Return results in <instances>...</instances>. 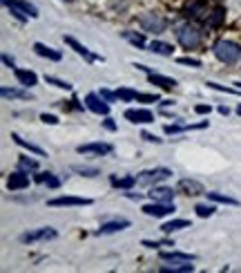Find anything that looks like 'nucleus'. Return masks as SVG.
Wrapping results in <instances>:
<instances>
[{
    "label": "nucleus",
    "mask_w": 241,
    "mask_h": 273,
    "mask_svg": "<svg viewBox=\"0 0 241 273\" xmlns=\"http://www.w3.org/2000/svg\"><path fill=\"white\" fill-rule=\"evenodd\" d=\"M67 3H71V0H67Z\"/></svg>",
    "instance_id": "obj_52"
},
{
    "label": "nucleus",
    "mask_w": 241,
    "mask_h": 273,
    "mask_svg": "<svg viewBox=\"0 0 241 273\" xmlns=\"http://www.w3.org/2000/svg\"><path fill=\"white\" fill-rule=\"evenodd\" d=\"M234 85H237V87H239V90H241V81H237V83H234Z\"/></svg>",
    "instance_id": "obj_51"
},
{
    "label": "nucleus",
    "mask_w": 241,
    "mask_h": 273,
    "mask_svg": "<svg viewBox=\"0 0 241 273\" xmlns=\"http://www.w3.org/2000/svg\"><path fill=\"white\" fill-rule=\"evenodd\" d=\"M101 96L107 101V103H114V101H119V96H116V92H110V90H105V87H101V92H99Z\"/></svg>",
    "instance_id": "obj_41"
},
{
    "label": "nucleus",
    "mask_w": 241,
    "mask_h": 273,
    "mask_svg": "<svg viewBox=\"0 0 241 273\" xmlns=\"http://www.w3.org/2000/svg\"><path fill=\"white\" fill-rule=\"evenodd\" d=\"M74 171H76V173H81L83 177H96V175H101L99 168H87V166H76Z\"/></svg>",
    "instance_id": "obj_39"
},
{
    "label": "nucleus",
    "mask_w": 241,
    "mask_h": 273,
    "mask_svg": "<svg viewBox=\"0 0 241 273\" xmlns=\"http://www.w3.org/2000/svg\"><path fill=\"white\" fill-rule=\"evenodd\" d=\"M136 94H138V92L132 90V87H119V90H116V96H119V101H123V103L136 101Z\"/></svg>",
    "instance_id": "obj_31"
},
{
    "label": "nucleus",
    "mask_w": 241,
    "mask_h": 273,
    "mask_svg": "<svg viewBox=\"0 0 241 273\" xmlns=\"http://www.w3.org/2000/svg\"><path fill=\"white\" fill-rule=\"evenodd\" d=\"M172 171L170 168H152V171H143L138 173V184H143V186H156L158 182H166V179L172 177Z\"/></svg>",
    "instance_id": "obj_4"
},
{
    "label": "nucleus",
    "mask_w": 241,
    "mask_h": 273,
    "mask_svg": "<svg viewBox=\"0 0 241 273\" xmlns=\"http://www.w3.org/2000/svg\"><path fill=\"white\" fill-rule=\"evenodd\" d=\"M177 190L183 195H188V197H197V195H206L208 190L203 188L201 182H197V179H181V182L177 184Z\"/></svg>",
    "instance_id": "obj_11"
},
{
    "label": "nucleus",
    "mask_w": 241,
    "mask_h": 273,
    "mask_svg": "<svg viewBox=\"0 0 241 273\" xmlns=\"http://www.w3.org/2000/svg\"><path fill=\"white\" fill-rule=\"evenodd\" d=\"M34 51H36V54H38V56H43V59L54 61V63H58V61H63V54H60L58 49L49 47V45H45V43H34Z\"/></svg>",
    "instance_id": "obj_17"
},
{
    "label": "nucleus",
    "mask_w": 241,
    "mask_h": 273,
    "mask_svg": "<svg viewBox=\"0 0 241 273\" xmlns=\"http://www.w3.org/2000/svg\"><path fill=\"white\" fill-rule=\"evenodd\" d=\"M206 197L214 204H225V206H239V199L234 197H228V195H221V193H206Z\"/></svg>",
    "instance_id": "obj_26"
},
{
    "label": "nucleus",
    "mask_w": 241,
    "mask_h": 273,
    "mask_svg": "<svg viewBox=\"0 0 241 273\" xmlns=\"http://www.w3.org/2000/svg\"><path fill=\"white\" fill-rule=\"evenodd\" d=\"M136 101H138V103H145V105H150V103H156V101H158V94H145V92H138V94H136Z\"/></svg>",
    "instance_id": "obj_38"
},
{
    "label": "nucleus",
    "mask_w": 241,
    "mask_h": 273,
    "mask_svg": "<svg viewBox=\"0 0 241 273\" xmlns=\"http://www.w3.org/2000/svg\"><path fill=\"white\" fill-rule=\"evenodd\" d=\"M3 63H5V65H7V68H9V70H16V63H14V59H12V56L3 54Z\"/></svg>",
    "instance_id": "obj_47"
},
{
    "label": "nucleus",
    "mask_w": 241,
    "mask_h": 273,
    "mask_svg": "<svg viewBox=\"0 0 241 273\" xmlns=\"http://www.w3.org/2000/svg\"><path fill=\"white\" fill-rule=\"evenodd\" d=\"M141 246H145V249H161V246H174L172 240H161V242H154V240H143Z\"/></svg>",
    "instance_id": "obj_37"
},
{
    "label": "nucleus",
    "mask_w": 241,
    "mask_h": 273,
    "mask_svg": "<svg viewBox=\"0 0 241 273\" xmlns=\"http://www.w3.org/2000/svg\"><path fill=\"white\" fill-rule=\"evenodd\" d=\"M27 186H29V173L14 171V173L7 177V188H9V190H25Z\"/></svg>",
    "instance_id": "obj_14"
},
{
    "label": "nucleus",
    "mask_w": 241,
    "mask_h": 273,
    "mask_svg": "<svg viewBox=\"0 0 241 273\" xmlns=\"http://www.w3.org/2000/svg\"><path fill=\"white\" fill-rule=\"evenodd\" d=\"M181 65H190V68H201V61L199 59H190V56H183V59H177Z\"/></svg>",
    "instance_id": "obj_40"
},
{
    "label": "nucleus",
    "mask_w": 241,
    "mask_h": 273,
    "mask_svg": "<svg viewBox=\"0 0 241 273\" xmlns=\"http://www.w3.org/2000/svg\"><path fill=\"white\" fill-rule=\"evenodd\" d=\"M210 110H212V105H206V103H201V105H194V112H199V115H210Z\"/></svg>",
    "instance_id": "obj_46"
},
{
    "label": "nucleus",
    "mask_w": 241,
    "mask_h": 273,
    "mask_svg": "<svg viewBox=\"0 0 241 273\" xmlns=\"http://www.w3.org/2000/svg\"><path fill=\"white\" fill-rule=\"evenodd\" d=\"M12 139H14V141H16V143H18V146H20V148H25V150H29V152H32V154H36V157H47V152H45V150H43V148L34 146V143H29V141H25V139H23V137H20V135H18V132H12Z\"/></svg>",
    "instance_id": "obj_22"
},
{
    "label": "nucleus",
    "mask_w": 241,
    "mask_h": 273,
    "mask_svg": "<svg viewBox=\"0 0 241 273\" xmlns=\"http://www.w3.org/2000/svg\"><path fill=\"white\" fill-rule=\"evenodd\" d=\"M63 40H65V45H69V47L74 49L78 56H83V59L87 61V63H99V61H101V63H103V61H105L103 56L94 54V51H92V49H87L85 45H81L78 40H76V38H71V36H63Z\"/></svg>",
    "instance_id": "obj_8"
},
{
    "label": "nucleus",
    "mask_w": 241,
    "mask_h": 273,
    "mask_svg": "<svg viewBox=\"0 0 241 273\" xmlns=\"http://www.w3.org/2000/svg\"><path fill=\"white\" fill-rule=\"evenodd\" d=\"M40 121L43 123H47V126H58V117H54V115H47V112H43V115H40Z\"/></svg>",
    "instance_id": "obj_42"
},
{
    "label": "nucleus",
    "mask_w": 241,
    "mask_h": 273,
    "mask_svg": "<svg viewBox=\"0 0 241 273\" xmlns=\"http://www.w3.org/2000/svg\"><path fill=\"white\" fill-rule=\"evenodd\" d=\"M103 128L105 130H110V132H116L119 130V126L114 123V119H110V117H105V121H103Z\"/></svg>",
    "instance_id": "obj_44"
},
{
    "label": "nucleus",
    "mask_w": 241,
    "mask_h": 273,
    "mask_svg": "<svg viewBox=\"0 0 241 273\" xmlns=\"http://www.w3.org/2000/svg\"><path fill=\"white\" fill-rule=\"evenodd\" d=\"M45 83H49V85H54V87H58V90H71V83H67V81H63V79H56V76H49V74H45Z\"/></svg>",
    "instance_id": "obj_35"
},
{
    "label": "nucleus",
    "mask_w": 241,
    "mask_h": 273,
    "mask_svg": "<svg viewBox=\"0 0 241 273\" xmlns=\"http://www.w3.org/2000/svg\"><path fill=\"white\" fill-rule=\"evenodd\" d=\"M206 14V0H192L183 7V16L186 18H199Z\"/></svg>",
    "instance_id": "obj_19"
},
{
    "label": "nucleus",
    "mask_w": 241,
    "mask_h": 273,
    "mask_svg": "<svg viewBox=\"0 0 241 273\" xmlns=\"http://www.w3.org/2000/svg\"><path fill=\"white\" fill-rule=\"evenodd\" d=\"M223 20H225V9L219 7V9H214V12L210 14L206 23H208V27H219V25H221Z\"/></svg>",
    "instance_id": "obj_30"
},
{
    "label": "nucleus",
    "mask_w": 241,
    "mask_h": 273,
    "mask_svg": "<svg viewBox=\"0 0 241 273\" xmlns=\"http://www.w3.org/2000/svg\"><path fill=\"white\" fill-rule=\"evenodd\" d=\"M163 273H192L194 264L192 262H170V264L161 266Z\"/></svg>",
    "instance_id": "obj_23"
},
{
    "label": "nucleus",
    "mask_w": 241,
    "mask_h": 273,
    "mask_svg": "<svg viewBox=\"0 0 241 273\" xmlns=\"http://www.w3.org/2000/svg\"><path fill=\"white\" fill-rule=\"evenodd\" d=\"M34 179H36L38 184H47L49 188H58V186H60V179L56 177L54 173H38Z\"/></svg>",
    "instance_id": "obj_27"
},
{
    "label": "nucleus",
    "mask_w": 241,
    "mask_h": 273,
    "mask_svg": "<svg viewBox=\"0 0 241 273\" xmlns=\"http://www.w3.org/2000/svg\"><path fill=\"white\" fill-rule=\"evenodd\" d=\"M123 38L125 40H130L134 47H147V43H145V36L143 34H134V32H123Z\"/></svg>",
    "instance_id": "obj_33"
},
{
    "label": "nucleus",
    "mask_w": 241,
    "mask_h": 273,
    "mask_svg": "<svg viewBox=\"0 0 241 273\" xmlns=\"http://www.w3.org/2000/svg\"><path fill=\"white\" fill-rule=\"evenodd\" d=\"M18 171H23V173L38 171V161H36V159H29V157H20L18 159Z\"/></svg>",
    "instance_id": "obj_32"
},
{
    "label": "nucleus",
    "mask_w": 241,
    "mask_h": 273,
    "mask_svg": "<svg viewBox=\"0 0 241 273\" xmlns=\"http://www.w3.org/2000/svg\"><path fill=\"white\" fill-rule=\"evenodd\" d=\"M212 54L217 56L221 63L225 65H232V63H237V61L241 59V45L239 43H234V40H217V43L212 45Z\"/></svg>",
    "instance_id": "obj_1"
},
{
    "label": "nucleus",
    "mask_w": 241,
    "mask_h": 273,
    "mask_svg": "<svg viewBox=\"0 0 241 273\" xmlns=\"http://www.w3.org/2000/svg\"><path fill=\"white\" fill-rule=\"evenodd\" d=\"M179 190L174 188H168V186H152L150 193H147V197L152 199V202H174V195H177Z\"/></svg>",
    "instance_id": "obj_13"
},
{
    "label": "nucleus",
    "mask_w": 241,
    "mask_h": 273,
    "mask_svg": "<svg viewBox=\"0 0 241 273\" xmlns=\"http://www.w3.org/2000/svg\"><path fill=\"white\" fill-rule=\"evenodd\" d=\"M85 107L90 112H94V115H101V117L110 115V103H107L99 92H90V94L85 96Z\"/></svg>",
    "instance_id": "obj_6"
},
{
    "label": "nucleus",
    "mask_w": 241,
    "mask_h": 273,
    "mask_svg": "<svg viewBox=\"0 0 241 273\" xmlns=\"http://www.w3.org/2000/svg\"><path fill=\"white\" fill-rule=\"evenodd\" d=\"M194 210H197L199 217H212L217 208H214V202H212V204H197L194 206Z\"/></svg>",
    "instance_id": "obj_34"
},
{
    "label": "nucleus",
    "mask_w": 241,
    "mask_h": 273,
    "mask_svg": "<svg viewBox=\"0 0 241 273\" xmlns=\"http://www.w3.org/2000/svg\"><path fill=\"white\" fill-rule=\"evenodd\" d=\"M3 3L7 5V7H9V12H12V16L16 18L18 23H27V18H29V16H27V14L23 12V9L18 7V3H16V0H3Z\"/></svg>",
    "instance_id": "obj_28"
},
{
    "label": "nucleus",
    "mask_w": 241,
    "mask_h": 273,
    "mask_svg": "<svg viewBox=\"0 0 241 273\" xmlns=\"http://www.w3.org/2000/svg\"><path fill=\"white\" fill-rule=\"evenodd\" d=\"M239 105H241V103H239Z\"/></svg>",
    "instance_id": "obj_53"
},
{
    "label": "nucleus",
    "mask_w": 241,
    "mask_h": 273,
    "mask_svg": "<svg viewBox=\"0 0 241 273\" xmlns=\"http://www.w3.org/2000/svg\"><path fill=\"white\" fill-rule=\"evenodd\" d=\"M54 238H58V231L52 229V226H43V229L23 233L20 235V242H23V244H36V242H47V240H54Z\"/></svg>",
    "instance_id": "obj_5"
},
{
    "label": "nucleus",
    "mask_w": 241,
    "mask_h": 273,
    "mask_svg": "<svg viewBox=\"0 0 241 273\" xmlns=\"http://www.w3.org/2000/svg\"><path fill=\"white\" fill-rule=\"evenodd\" d=\"M16 3H18V7L23 9L29 18H38V9H36L32 3H27V0H16Z\"/></svg>",
    "instance_id": "obj_36"
},
{
    "label": "nucleus",
    "mask_w": 241,
    "mask_h": 273,
    "mask_svg": "<svg viewBox=\"0 0 241 273\" xmlns=\"http://www.w3.org/2000/svg\"><path fill=\"white\" fill-rule=\"evenodd\" d=\"M78 154H94V157H103V154H112L114 152V146L105 141H94V143H83V146L76 148Z\"/></svg>",
    "instance_id": "obj_10"
},
{
    "label": "nucleus",
    "mask_w": 241,
    "mask_h": 273,
    "mask_svg": "<svg viewBox=\"0 0 241 273\" xmlns=\"http://www.w3.org/2000/svg\"><path fill=\"white\" fill-rule=\"evenodd\" d=\"M141 139H145V141H150V143H161L163 139H158L156 135H152V132H141Z\"/></svg>",
    "instance_id": "obj_45"
},
{
    "label": "nucleus",
    "mask_w": 241,
    "mask_h": 273,
    "mask_svg": "<svg viewBox=\"0 0 241 273\" xmlns=\"http://www.w3.org/2000/svg\"><path fill=\"white\" fill-rule=\"evenodd\" d=\"M123 195H125L127 199H136V202H138V199H143V195H141V193H130V190H125Z\"/></svg>",
    "instance_id": "obj_48"
},
{
    "label": "nucleus",
    "mask_w": 241,
    "mask_h": 273,
    "mask_svg": "<svg viewBox=\"0 0 241 273\" xmlns=\"http://www.w3.org/2000/svg\"><path fill=\"white\" fill-rule=\"evenodd\" d=\"M183 229H192V222L190 220H170V222H166L161 226V231L166 235L174 233V231H183Z\"/></svg>",
    "instance_id": "obj_24"
},
{
    "label": "nucleus",
    "mask_w": 241,
    "mask_h": 273,
    "mask_svg": "<svg viewBox=\"0 0 241 273\" xmlns=\"http://www.w3.org/2000/svg\"><path fill=\"white\" fill-rule=\"evenodd\" d=\"M237 115H239V117H241V105H239V107H237Z\"/></svg>",
    "instance_id": "obj_50"
},
{
    "label": "nucleus",
    "mask_w": 241,
    "mask_h": 273,
    "mask_svg": "<svg viewBox=\"0 0 241 273\" xmlns=\"http://www.w3.org/2000/svg\"><path fill=\"white\" fill-rule=\"evenodd\" d=\"M14 76L18 79V83L23 85V87H34V85H38V76L34 74V72H29V70H23V68H16L14 70Z\"/></svg>",
    "instance_id": "obj_18"
},
{
    "label": "nucleus",
    "mask_w": 241,
    "mask_h": 273,
    "mask_svg": "<svg viewBox=\"0 0 241 273\" xmlns=\"http://www.w3.org/2000/svg\"><path fill=\"white\" fill-rule=\"evenodd\" d=\"M219 112H221L223 117H228V115H230V110H228V107H225V105H219Z\"/></svg>",
    "instance_id": "obj_49"
},
{
    "label": "nucleus",
    "mask_w": 241,
    "mask_h": 273,
    "mask_svg": "<svg viewBox=\"0 0 241 273\" xmlns=\"http://www.w3.org/2000/svg\"><path fill=\"white\" fill-rule=\"evenodd\" d=\"M147 49L152 51V54H158V56H172V45L163 43V40H152V43H147Z\"/></svg>",
    "instance_id": "obj_25"
},
{
    "label": "nucleus",
    "mask_w": 241,
    "mask_h": 273,
    "mask_svg": "<svg viewBox=\"0 0 241 273\" xmlns=\"http://www.w3.org/2000/svg\"><path fill=\"white\" fill-rule=\"evenodd\" d=\"M163 262H194L197 260V255L192 253H179V251H161L158 253Z\"/></svg>",
    "instance_id": "obj_21"
},
{
    "label": "nucleus",
    "mask_w": 241,
    "mask_h": 273,
    "mask_svg": "<svg viewBox=\"0 0 241 273\" xmlns=\"http://www.w3.org/2000/svg\"><path fill=\"white\" fill-rule=\"evenodd\" d=\"M147 81H150L152 85H158L161 90H174V87H177V81L174 79L163 76V74H156V72H150V74H147Z\"/></svg>",
    "instance_id": "obj_20"
},
{
    "label": "nucleus",
    "mask_w": 241,
    "mask_h": 273,
    "mask_svg": "<svg viewBox=\"0 0 241 273\" xmlns=\"http://www.w3.org/2000/svg\"><path fill=\"white\" fill-rule=\"evenodd\" d=\"M110 184H112V188L132 190L138 184V179L134 177V175H123V177H119V175H110Z\"/></svg>",
    "instance_id": "obj_15"
},
{
    "label": "nucleus",
    "mask_w": 241,
    "mask_h": 273,
    "mask_svg": "<svg viewBox=\"0 0 241 273\" xmlns=\"http://www.w3.org/2000/svg\"><path fill=\"white\" fill-rule=\"evenodd\" d=\"M130 229V222L127 220H114V222H105L99 226L96 235H112V233H121V231Z\"/></svg>",
    "instance_id": "obj_16"
},
{
    "label": "nucleus",
    "mask_w": 241,
    "mask_h": 273,
    "mask_svg": "<svg viewBox=\"0 0 241 273\" xmlns=\"http://www.w3.org/2000/svg\"><path fill=\"white\" fill-rule=\"evenodd\" d=\"M0 94H3L5 99H32L29 92L16 90V87H0Z\"/></svg>",
    "instance_id": "obj_29"
},
{
    "label": "nucleus",
    "mask_w": 241,
    "mask_h": 273,
    "mask_svg": "<svg viewBox=\"0 0 241 273\" xmlns=\"http://www.w3.org/2000/svg\"><path fill=\"white\" fill-rule=\"evenodd\" d=\"M163 132L166 135H179V132H186V126H166Z\"/></svg>",
    "instance_id": "obj_43"
},
{
    "label": "nucleus",
    "mask_w": 241,
    "mask_h": 273,
    "mask_svg": "<svg viewBox=\"0 0 241 273\" xmlns=\"http://www.w3.org/2000/svg\"><path fill=\"white\" fill-rule=\"evenodd\" d=\"M141 210L147 217H168V215L174 213V202H152L145 204Z\"/></svg>",
    "instance_id": "obj_9"
},
{
    "label": "nucleus",
    "mask_w": 241,
    "mask_h": 273,
    "mask_svg": "<svg viewBox=\"0 0 241 273\" xmlns=\"http://www.w3.org/2000/svg\"><path fill=\"white\" fill-rule=\"evenodd\" d=\"M177 40L181 43V47L186 49H197L201 45V32L194 25H183L177 29Z\"/></svg>",
    "instance_id": "obj_2"
},
{
    "label": "nucleus",
    "mask_w": 241,
    "mask_h": 273,
    "mask_svg": "<svg viewBox=\"0 0 241 273\" xmlns=\"http://www.w3.org/2000/svg\"><path fill=\"white\" fill-rule=\"evenodd\" d=\"M138 25H141L145 32H150V34H163V32H166V27H168L166 18L158 16V14H152V12L141 14V16H138Z\"/></svg>",
    "instance_id": "obj_3"
},
{
    "label": "nucleus",
    "mask_w": 241,
    "mask_h": 273,
    "mask_svg": "<svg viewBox=\"0 0 241 273\" xmlns=\"http://www.w3.org/2000/svg\"><path fill=\"white\" fill-rule=\"evenodd\" d=\"M90 197H74V195H63V197H54L49 199L47 206H54V208H58V206H92Z\"/></svg>",
    "instance_id": "obj_12"
},
{
    "label": "nucleus",
    "mask_w": 241,
    "mask_h": 273,
    "mask_svg": "<svg viewBox=\"0 0 241 273\" xmlns=\"http://www.w3.org/2000/svg\"><path fill=\"white\" fill-rule=\"evenodd\" d=\"M125 119L130 123H138V126H147V123H154V112L147 110V107H130L125 110Z\"/></svg>",
    "instance_id": "obj_7"
}]
</instances>
